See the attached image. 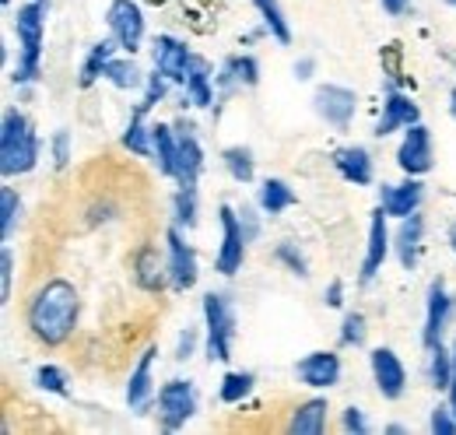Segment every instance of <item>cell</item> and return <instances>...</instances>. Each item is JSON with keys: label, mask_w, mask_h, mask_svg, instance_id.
Listing matches in <instances>:
<instances>
[{"label": "cell", "mask_w": 456, "mask_h": 435, "mask_svg": "<svg viewBox=\"0 0 456 435\" xmlns=\"http://www.w3.org/2000/svg\"><path fill=\"white\" fill-rule=\"evenodd\" d=\"M77 309H81V302H77V288L70 281H60V277L46 281L36 291V299L28 302V326L43 344L57 348L74 333Z\"/></svg>", "instance_id": "1"}, {"label": "cell", "mask_w": 456, "mask_h": 435, "mask_svg": "<svg viewBox=\"0 0 456 435\" xmlns=\"http://www.w3.org/2000/svg\"><path fill=\"white\" fill-rule=\"evenodd\" d=\"M50 0H28L14 11V32H18V67H14V85H32L39 78V60H43V29H46Z\"/></svg>", "instance_id": "2"}, {"label": "cell", "mask_w": 456, "mask_h": 435, "mask_svg": "<svg viewBox=\"0 0 456 435\" xmlns=\"http://www.w3.org/2000/svg\"><path fill=\"white\" fill-rule=\"evenodd\" d=\"M36 162H39V137H36V130L28 127V119L18 109H7L4 123H0V168H4V176L28 172Z\"/></svg>", "instance_id": "3"}, {"label": "cell", "mask_w": 456, "mask_h": 435, "mask_svg": "<svg viewBox=\"0 0 456 435\" xmlns=\"http://www.w3.org/2000/svg\"><path fill=\"white\" fill-rule=\"evenodd\" d=\"M204 324H208V358L228 362L232 358V337H235V313L222 291L204 295Z\"/></svg>", "instance_id": "4"}, {"label": "cell", "mask_w": 456, "mask_h": 435, "mask_svg": "<svg viewBox=\"0 0 456 435\" xmlns=\"http://www.w3.org/2000/svg\"><path fill=\"white\" fill-rule=\"evenodd\" d=\"M197 411V390L190 380H169L159 390V414H162V429H183Z\"/></svg>", "instance_id": "5"}, {"label": "cell", "mask_w": 456, "mask_h": 435, "mask_svg": "<svg viewBox=\"0 0 456 435\" xmlns=\"http://www.w3.org/2000/svg\"><path fill=\"white\" fill-rule=\"evenodd\" d=\"M106 21H110V32H113L119 50H126L130 56L141 50V39H144V14H141V7H137L134 0H113Z\"/></svg>", "instance_id": "6"}, {"label": "cell", "mask_w": 456, "mask_h": 435, "mask_svg": "<svg viewBox=\"0 0 456 435\" xmlns=\"http://www.w3.org/2000/svg\"><path fill=\"white\" fill-rule=\"evenodd\" d=\"M218 218H222V232H225V242L218 250V260H215V271L232 277V274L242 267L246 260V235H242V225H239V211L222 204L218 208Z\"/></svg>", "instance_id": "7"}, {"label": "cell", "mask_w": 456, "mask_h": 435, "mask_svg": "<svg viewBox=\"0 0 456 435\" xmlns=\"http://www.w3.org/2000/svg\"><path fill=\"white\" fill-rule=\"evenodd\" d=\"M397 165L407 176H425L432 168V134H428V127H421V123L407 127L403 144L397 152Z\"/></svg>", "instance_id": "8"}, {"label": "cell", "mask_w": 456, "mask_h": 435, "mask_svg": "<svg viewBox=\"0 0 456 435\" xmlns=\"http://www.w3.org/2000/svg\"><path fill=\"white\" fill-rule=\"evenodd\" d=\"M369 362H372V380L379 386V393H383L387 400L403 397V390H407V373H403V362H400L397 355H394L390 348H376V351L369 355Z\"/></svg>", "instance_id": "9"}, {"label": "cell", "mask_w": 456, "mask_h": 435, "mask_svg": "<svg viewBox=\"0 0 456 435\" xmlns=\"http://www.w3.org/2000/svg\"><path fill=\"white\" fill-rule=\"evenodd\" d=\"M313 103H316V112H320L327 123H334V127L344 130V127L351 123L354 109H358V95H354L351 88H341V85H323V88H316Z\"/></svg>", "instance_id": "10"}, {"label": "cell", "mask_w": 456, "mask_h": 435, "mask_svg": "<svg viewBox=\"0 0 456 435\" xmlns=\"http://www.w3.org/2000/svg\"><path fill=\"white\" fill-rule=\"evenodd\" d=\"M450 309H453V302H450V295H446V281L439 277V281H432V288H428V313H425V330H421L425 348L443 344V330H446V320H450Z\"/></svg>", "instance_id": "11"}, {"label": "cell", "mask_w": 456, "mask_h": 435, "mask_svg": "<svg viewBox=\"0 0 456 435\" xmlns=\"http://www.w3.org/2000/svg\"><path fill=\"white\" fill-rule=\"evenodd\" d=\"M418 116H421L418 106H414L407 95H400L394 81H387V103H383V116H379L376 137H387V134H394V130H400V127H414Z\"/></svg>", "instance_id": "12"}, {"label": "cell", "mask_w": 456, "mask_h": 435, "mask_svg": "<svg viewBox=\"0 0 456 435\" xmlns=\"http://www.w3.org/2000/svg\"><path fill=\"white\" fill-rule=\"evenodd\" d=\"M295 373H298V380L305 382V386L323 390V386H334V382L341 380V358L334 351H313V355H305L298 362Z\"/></svg>", "instance_id": "13"}, {"label": "cell", "mask_w": 456, "mask_h": 435, "mask_svg": "<svg viewBox=\"0 0 456 435\" xmlns=\"http://www.w3.org/2000/svg\"><path fill=\"white\" fill-rule=\"evenodd\" d=\"M166 242H169V277L175 288H193L197 284V253L183 242L179 228L166 232Z\"/></svg>", "instance_id": "14"}, {"label": "cell", "mask_w": 456, "mask_h": 435, "mask_svg": "<svg viewBox=\"0 0 456 435\" xmlns=\"http://www.w3.org/2000/svg\"><path fill=\"white\" fill-rule=\"evenodd\" d=\"M151 56H155V67H159V74H166L169 81H186V67H190V50L179 43V39H172V36H159L155 39V50H151Z\"/></svg>", "instance_id": "15"}, {"label": "cell", "mask_w": 456, "mask_h": 435, "mask_svg": "<svg viewBox=\"0 0 456 435\" xmlns=\"http://www.w3.org/2000/svg\"><path fill=\"white\" fill-rule=\"evenodd\" d=\"M155 348H148L144 355H141V362H137V369L130 373V382H126V404H130V411H137V414H144L148 407H151V397H155V386H151V365H155Z\"/></svg>", "instance_id": "16"}, {"label": "cell", "mask_w": 456, "mask_h": 435, "mask_svg": "<svg viewBox=\"0 0 456 435\" xmlns=\"http://www.w3.org/2000/svg\"><path fill=\"white\" fill-rule=\"evenodd\" d=\"M387 253H390V232H387V211L379 208L372 215V225H369V250H365V264H362V281L365 284L379 274Z\"/></svg>", "instance_id": "17"}, {"label": "cell", "mask_w": 456, "mask_h": 435, "mask_svg": "<svg viewBox=\"0 0 456 435\" xmlns=\"http://www.w3.org/2000/svg\"><path fill=\"white\" fill-rule=\"evenodd\" d=\"M183 88H186L183 103H193V106H200V109H208L215 103V92H211V63H208L204 56H190Z\"/></svg>", "instance_id": "18"}, {"label": "cell", "mask_w": 456, "mask_h": 435, "mask_svg": "<svg viewBox=\"0 0 456 435\" xmlns=\"http://www.w3.org/2000/svg\"><path fill=\"white\" fill-rule=\"evenodd\" d=\"M200 172H204V152H200L197 137H193V134H190V127H186V130L179 134V159H175V179H179V186H197Z\"/></svg>", "instance_id": "19"}, {"label": "cell", "mask_w": 456, "mask_h": 435, "mask_svg": "<svg viewBox=\"0 0 456 435\" xmlns=\"http://www.w3.org/2000/svg\"><path fill=\"white\" fill-rule=\"evenodd\" d=\"M379 197H383V211L390 218H407L421 208L425 190H421V183L407 179V183H400V186H383Z\"/></svg>", "instance_id": "20"}, {"label": "cell", "mask_w": 456, "mask_h": 435, "mask_svg": "<svg viewBox=\"0 0 456 435\" xmlns=\"http://www.w3.org/2000/svg\"><path fill=\"white\" fill-rule=\"evenodd\" d=\"M166 274H169V264H162L159 250L155 246H144L137 257H134V277L144 291H162L166 284Z\"/></svg>", "instance_id": "21"}, {"label": "cell", "mask_w": 456, "mask_h": 435, "mask_svg": "<svg viewBox=\"0 0 456 435\" xmlns=\"http://www.w3.org/2000/svg\"><path fill=\"white\" fill-rule=\"evenodd\" d=\"M421 232H425V218L418 215H407L400 218V232H397V257L400 264L407 267V271H414V264H418V250H421Z\"/></svg>", "instance_id": "22"}, {"label": "cell", "mask_w": 456, "mask_h": 435, "mask_svg": "<svg viewBox=\"0 0 456 435\" xmlns=\"http://www.w3.org/2000/svg\"><path fill=\"white\" fill-rule=\"evenodd\" d=\"M334 165L341 168V176L347 183H354V186H369L372 183V159H369V152L365 148H341L338 155H334Z\"/></svg>", "instance_id": "23"}, {"label": "cell", "mask_w": 456, "mask_h": 435, "mask_svg": "<svg viewBox=\"0 0 456 435\" xmlns=\"http://www.w3.org/2000/svg\"><path fill=\"white\" fill-rule=\"evenodd\" d=\"M327 400H305V404H298L295 407V414H291V422H288V432L295 435H323L327 429Z\"/></svg>", "instance_id": "24"}, {"label": "cell", "mask_w": 456, "mask_h": 435, "mask_svg": "<svg viewBox=\"0 0 456 435\" xmlns=\"http://www.w3.org/2000/svg\"><path fill=\"white\" fill-rule=\"evenodd\" d=\"M151 148H155V162L162 168V176L175 179V159H179V134H172V127L155 123L151 127Z\"/></svg>", "instance_id": "25"}, {"label": "cell", "mask_w": 456, "mask_h": 435, "mask_svg": "<svg viewBox=\"0 0 456 435\" xmlns=\"http://www.w3.org/2000/svg\"><path fill=\"white\" fill-rule=\"evenodd\" d=\"M256 204H260V211H267V215H281L285 208L295 204V193H291V186H288L285 179H267V183L260 186Z\"/></svg>", "instance_id": "26"}, {"label": "cell", "mask_w": 456, "mask_h": 435, "mask_svg": "<svg viewBox=\"0 0 456 435\" xmlns=\"http://www.w3.org/2000/svg\"><path fill=\"white\" fill-rule=\"evenodd\" d=\"M123 148H130V152L141 155V159L155 155V148H151V127H144V109H134L130 127H126V134H123Z\"/></svg>", "instance_id": "27"}, {"label": "cell", "mask_w": 456, "mask_h": 435, "mask_svg": "<svg viewBox=\"0 0 456 435\" xmlns=\"http://www.w3.org/2000/svg\"><path fill=\"white\" fill-rule=\"evenodd\" d=\"M110 85L116 88H123V92H130V88H141V70H137V63L130 60V56H113L110 63H106V74H102Z\"/></svg>", "instance_id": "28"}, {"label": "cell", "mask_w": 456, "mask_h": 435, "mask_svg": "<svg viewBox=\"0 0 456 435\" xmlns=\"http://www.w3.org/2000/svg\"><path fill=\"white\" fill-rule=\"evenodd\" d=\"M113 50H116L113 43H95V46H92V53L85 56V63H81V78H77L81 88L95 85V81L106 74V63L113 60Z\"/></svg>", "instance_id": "29"}, {"label": "cell", "mask_w": 456, "mask_h": 435, "mask_svg": "<svg viewBox=\"0 0 456 435\" xmlns=\"http://www.w3.org/2000/svg\"><path fill=\"white\" fill-rule=\"evenodd\" d=\"M256 4V11L264 14V25H267V32L281 43V46H288L291 43V25H288L285 11H281V4L278 0H253Z\"/></svg>", "instance_id": "30"}, {"label": "cell", "mask_w": 456, "mask_h": 435, "mask_svg": "<svg viewBox=\"0 0 456 435\" xmlns=\"http://www.w3.org/2000/svg\"><path fill=\"white\" fill-rule=\"evenodd\" d=\"M432 351V362H428V376H432V386L436 390H450V382H453V351H446L443 344H436V348H428Z\"/></svg>", "instance_id": "31"}, {"label": "cell", "mask_w": 456, "mask_h": 435, "mask_svg": "<svg viewBox=\"0 0 456 435\" xmlns=\"http://www.w3.org/2000/svg\"><path fill=\"white\" fill-rule=\"evenodd\" d=\"M18 215H21V201H18V193H14L11 186H4V190H0V235H4V239L14 235Z\"/></svg>", "instance_id": "32"}, {"label": "cell", "mask_w": 456, "mask_h": 435, "mask_svg": "<svg viewBox=\"0 0 456 435\" xmlns=\"http://www.w3.org/2000/svg\"><path fill=\"white\" fill-rule=\"evenodd\" d=\"M172 208H175V225L193 228L197 225V186H179Z\"/></svg>", "instance_id": "33"}, {"label": "cell", "mask_w": 456, "mask_h": 435, "mask_svg": "<svg viewBox=\"0 0 456 435\" xmlns=\"http://www.w3.org/2000/svg\"><path fill=\"white\" fill-rule=\"evenodd\" d=\"M225 70L232 74L235 85H256L260 81V63L253 56H232V60H225Z\"/></svg>", "instance_id": "34"}, {"label": "cell", "mask_w": 456, "mask_h": 435, "mask_svg": "<svg viewBox=\"0 0 456 435\" xmlns=\"http://www.w3.org/2000/svg\"><path fill=\"white\" fill-rule=\"evenodd\" d=\"M249 390H253V373H228L225 380H222L218 397H222L225 404H239V400H242Z\"/></svg>", "instance_id": "35"}, {"label": "cell", "mask_w": 456, "mask_h": 435, "mask_svg": "<svg viewBox=\"0 0 456 435\" xmlns=\"http://www.w3.org/2000/svg\"><path fill=\"white\" fill-rule=\"evenodd\" d=\"M222 159H225V168L232 172V179H239V183L253 179V155L246 148H225Z\"/></svg>", "instance_id": "36"}, {"label": "cell", "mask_w": 456, "mask_h": 435, "mask_svg": "<svg viewBox=\"0 0 456 435\" xmlns=\"http://www.w3.org/2000/svg\"><path fill=\"white\" fill-rule=\"evenodd\" d=\"M166 95H169V78L155 70V74L148 78V88H144V103H141V106H137V109H144V112H148V109H155V106H159V103H162Z\"/></svg>", "instance_id": "37"}, {"label": "cell", "mask_w": 456, "mask_h": 435, "mask_svg": "<svg viewBox=\"0 0 456 435\" xmlns=\"http://www.w3.org/2000/svg\"><path fill=\"white\" fill-rule=\"evenodd\" d=\"M341 344H354V348L365 344V316H362V313H347V316H344Z\"/></svg>", "instance_id": "38"}, {"label": "cell", "mask_w": 456, "mask_h": 435, "mask_svg": "<svg viewBox=\"0 0 456 435\" xmlns=\"http://www.w3.org/2000/svg\"><path fill=\"white\" fill-rule=\"evenodd\" d=\"M274 257L281 260V264H288V271L298 274V277H309V264H305V257L295 250V242H281L278 250H274Z\"/></svg>", "instance_id": "39"}, {"label": "cell", "mask_w": 456, "mask_h": 435, "mask_svg": "<svg viewBox=\"0 0 456 435\" xmlns=\"http://www.w3.org/2000/svg\"><path fill=\"white\" fill-rule=\"evenodd\" d=\"M36 382H39L43 390H50V393H57V397H67V376L60 373L57 365H43V369L36 373Z\"/></svg>", "instance_id": "40"}, {"label": "cell", "mask_w": 456, "mask_h": 435, "mask_svg": "<svg viewBox=\"0 0 456 435\" xmlns=\"http://www.w3.org/2000/svg\"><path fill=\"white\" fill-rule=\"evenodd\" d=\"M428 429L436 435H456V414L450 404H439L436 411H432V422H428Z\"/></svg>", "instance_id": "41"}, {"label": "cell", "mask_w": 456, "mask_h": 435, "mask_svg": "<svg viewBox=\"0 0 456 435\" xmlns=\"http://www.w3.org/2000/svg\"><path fill=\"white\" fill-rule=\"evenodd\" d=\"M11 274H14V253L4 250V253H0V299H4V302L11 299Z\"/></svg>", "instance_id": "42"}, {"label": "cell", "mask_w": 456, "mask_h": 435, "mask_svg": "<svg viewBox=\"0 0 456 435\" xmlns=\"http://www.w3.org/2000/svg\"><path fill=\"white\" fill-rule=\"evenodd\" d=\"M53 162H57V168H63V165L70 162V134L67 130L53 134Z\"/></svg>", "instance_id": "43"}, {"label": "cell", "mask_w": 456, "mask_h": 435, "mask_svg": "<svg viewBox=\"0 0 456 435\" xmlns=\"http://www.w3.org/2000/svg\"><path fill=\"white\" fill-rule=\"evenodd\" d=\"M344 432H369V422H365V414H362V411H358V407H347V411H344Z\"/></svg>", "instance_id": "44"}, {"label": "cell", "mask_w": 456, "mask_h": 435, "mask_svg": "<svg viewBox=\"0 0 456 435\" xmlns=\"http://www.w3.org/2000/svg\"><path fill=\"white\" fill-rule=\"evenodd\" d=\"M239 225H242L246 242H253V239L260 235V221H256V215H253V208H242V211H239Z\"/></svg>", "instance_id": "45"}, {"label": "cell", "mask_w": 456, "mask_h": 435, "mask_svg": "<svg viewBox=\"0 0 456 435\" xmlns=\"http://www.w3.org/2000/svg\"><path fill=\"white\" fill-rule=\"evenodd\" d=\"M193 344H197V330H190V326H186V330L179 333V344H175V358H179V362H186V358L193 355Z\"/></svg>", "instance_id": "46"}, {"label": "cell", "mask_w": 456, "mask_h": 435, "mask_svg": "<svg viewBox=\"0 0 456 435\" xmlns=\"http://www.w3.org/2000/svg\"><path fill=\"white\" fill-rule=\"evenodd\" d=\"M323 299H327V306H330V309L344 306V284L341 281H330V288H327V295H323Z\"/></svg>", "instance_id": "47"}, {"label": "cell", "mask_w": 456, "mask_h": 435, "mask_svg": "<svg viewBox=\"0 0 456 435\" xmlns=\"http://www.w3.org/2000/svg\"><path fill=\"white\" fill-rule=\"evenodd\" d=\"M313 70H316V60H313V56H302V60L295 63V78H298V81H309Z\"/></svg>", "instance_id": "48"}, {"label": "cell", "mask_w": 456, "mask_h": 435, "mask_svg": "<svg viewBox=\"0 0 456 435\" xmlns=\"http://www.w3.org/2000/svg\"><path fill=\"white\" fill-rule=\"evenodd\" d=\"M407 4H411V0H383V7H387L390 14H403V11H407Z\"/></svg>", "instance_id": "49"}, {"label": "cell", "mask_w": 456, "mask_h": 435, "mask_svg": "<svg viewBox=\"0 0 456 435\" xmlns=\"http://www.w3.org/2000/svg\"><path fill=\"white\" fill-rule=\"evenodd\" d=\"M450 407H453V414H456V376H453V382H450Z\"/></svg>", "instance_id": "50"}, {"label": "cell", "mask_w": 456, "mask_h": 435, "mask_svg": "<svg viewBox=\"0 0 456 435\" xmlns=\"http://www.w3.org/2000/svg\"><path fill=\"white\" fill-rule=\"evenodd\" d=\"M450 246H453V253H456V221L450 225Z\"/></svg>", "instance_id": "51"}, {"label": "cell", "mask_w": 456, "mask_h": 435, "mask_svg": "<svg viewBox=\"0 0 456 435\" xmlns=\"http://www.w3.org/2000/svg\"><path fill=\"white\" fill-rule=\"evenodd\" d=\"M450 112H453V116H456V88H453V92H450Z\"/></svg>", "instance_id": "52"}, {"label": "cell", "mask_w": 456, "mask_h": 435, "mask_svg": "<svg viewBox=\"0 0 456 435\" xmlns=\"http://www.w3.org/2000/svg\"><path fill=\"white\" fill-rule=\"evenodd\" d=\"M453 369H456V341H453ZM453 376H456V373H453Z\"/></svg>", "instance_id": "53"}, {"label": "cell", "mask_w": 456, "mask_h": 435, "mask_svg": "<svg viewBox=\"0 0 456 435\" xmlns=\"http://www.w3.org/2000/svg\"><path fill=\"white\" fill-rule=\"evenodd\" d=\"M446 4H453V7H456V0H446Z\"/></svg>", "instance_id": "54"}, {"label": "cell", "mask_w": 456, "mask_h": 435, "mask_svg": "<svg viewBox=\"0 0 456 435\" xmlns=\"http://www.w3.org/2000/svg\"><path fill=\"white\" fill-rule=\"evenodd\" d=\"M4 4H11V0H4Z\"/></svg>", "instance_id": "55"}]
</instances>
